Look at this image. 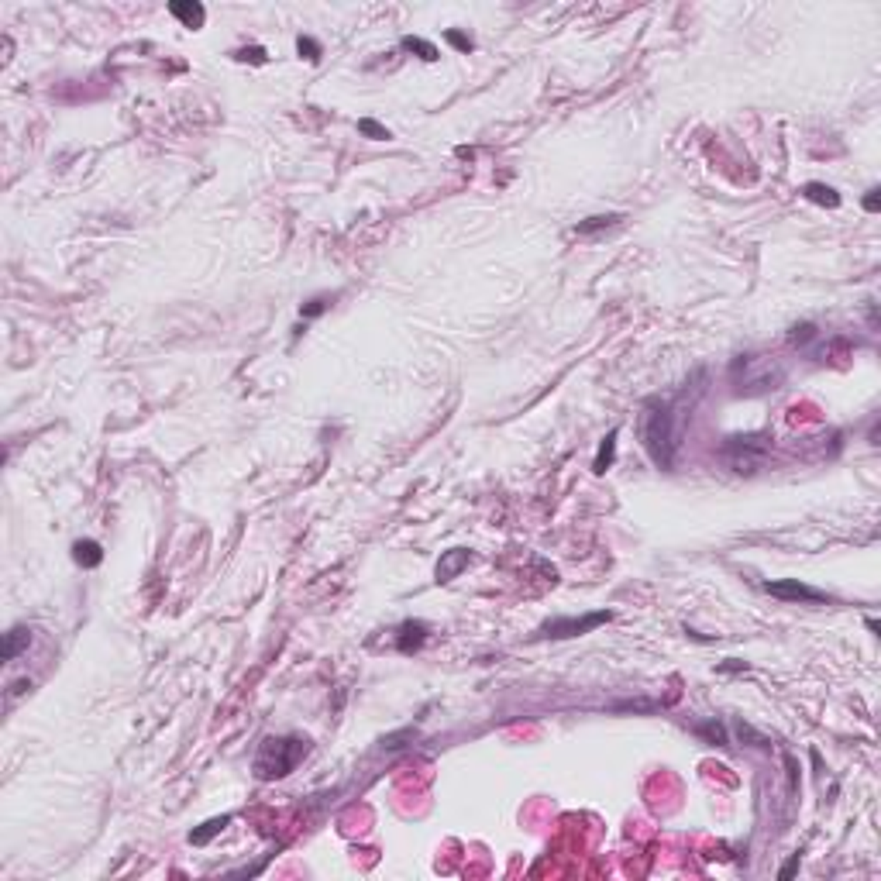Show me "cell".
<instances>
[{"instance_id":"8fae6325","label":"cell","mask_w":881,"mask_h":881,"mask_svg":"<svg viewBox=\"0 0 881 881\" xmlns=\"http://www.w3.org/2000/svg\"><path fill=\"white\" fill-rule=\"evenodd\" d=\"M813 203H823V207H840V196H837V190L833 186H823V183H805L803 190Z\"/></svg>"},{"instance_id":"3957f363","label":"cell","mask_w":881,"mask_h":881,"mask_svg":"<svg viewBox=\"0 0 881 881\" xmlns=\"http://www.w3.org/2000/svg\"><path fill=\"white\" fill-rule=\"evenodd\" d=\"M768 448H771V441L764 434H737V437H726L720 454H723V462L733 472L750 475V472H758L764 465Z\"/></svg>"},{"instance_id":"5b68a950","label":"cell","mask_w":881,"mask_h":881,"mask_svg":"<svg viewBox=\"0 0 881 881\" xmlns=\"http://www.w3.org/2000/svg\"><path fill=\"white\" fill-rule=\"evenodd\" d=\"M606 620H609V613H589V616H582V620H575V616H568V620H551V623H544V627L537 630V637H579V633L599 627V623H606Z\"/></svg>"},{"instance_id":"d6986e66","label":"cell","mask_w":881,"mask_h":881,"mask_svg":"<svg viewBox=\"0 0 881 881\" xmlns=\"http://www.w3.org/2000/svg\"><path fill=\"white\" fill-rule=\"evenodd\" d=\"M296 49H300V52H307V59H320V45H317L314 39H300V41H296Z\"/></svg>"},{"instance_id":"603a6c76","label":"cell","mask_w":881,"mask_h":881,"mask_svg":"<svg viewBox=\"0 0 881 881\" xmlns=\"http://www.w3.org/2000/svg\"><path fill=\"white\" fill-rule=\"evenodd\" d=\"M795 867H799V854H795V857H792V861H788V864H785V867H782V878H788V875H792Z\"/></svg>"},{"instance_id":"7402d4cb","label":"cell","mask_w":881,"mask_h":881,"mask_svg":"<svg viewBox=\"0 0 881 881\" xmlns=\"http://www.w3.org/2000/svg\"><path fill=\"white\" fill-rule=\"evenodd\" d=\"M864 210H871V214L878 210V190H871V193L864 196Z\"/></svg>"},{"instance_id":"8992f818","label":"cell","mask_w":881,"mask_h":881,"mask_svg":"<svg viewBox=\"0 0 881 881\" xmlns=\"http://www.w3.org/2000/svg\"><path fill=\"white\" fill-rule=\"evenodd\" d=\"M768 592L778 596V599H788V603H830V596L820 592V589L805 586L799 579H785V582H768Z\"/></svg>"},{"instance_id":"5bb4252c","label":"cell","mask_w":881,"mask_h":881,"mask_svg":"<svg viewBox=\"0 0 881 881\" xmlns=\"http://www.w3.org/2000/svg\"><path fill=\"white\" fill-rule=\"evenodd\" d=\"M620 220H623L620 214L589 217V220H582V224H579V235H592V231H603V228H613V224H620Z\"/></svg>"},{"instance_id":"44dd1931","label":"cell","mask_w":881,"mask_h":881,"mask_svg":"<svg viewBox=\"0 0 881 881\" xmlns=\"http://www.w3.org/2000/svg\"><path fill=\"white\" fill-rule=\"evenodd\" d=\"M324 307H327V300H310V307L303 310V317H317L320 310H324Z\"/></svg>"},{"instance_id":"2e32d148","label":"cell","mask_w":881,"mask_h":881,"mask_svg":"<svg viewBox=\"0 0 881 881\" xmlns=\"http://www.w3.org/2000/svg\"><path fill=\"white\" fill-rule=\"evenodd\" d=\"M403 49H410V52H420V59H427V62L437 59V49H434L431 41H424V39H403Z\"/></svg>"},{"instance_id":"9a60e30c","label":"cell","mask_w":881,"mask_h":881,"mask_svg":"<svg viewBox=\"0 0 881 881\" xmlns=\"http://www.w3.org/2000/svg\"><path fill=\"white\" fill-rule=\"evenodd\" d=\"M613 454H616V431H609V437L603 441V448L596 454V472H606L613 465Z\"/></svg>"},{"instance_id":"e0dca14e","label":"cell","mask_w":881,"mask_h":881,"mask_svg":"<svg viewBox=\"0 0 881 881\" xmlns=\"http://www.w3.org/2000/svg\"><path fill=\"white\" fill-rule=\"evenodd\" d=\"M358 131H362V135H369V138H375V141H382V138H389V131H386L382 124H375V121H369V118H365V121H358Z\"/></svg>"},{"instance_id":"277c9868","label":"cell","mask_w":881,"mask_h":881,"mask_svg":"<svg viewBox=\"0 0 881 881\" xmlns=\"http://www.w3.org/2000/svg\"><path fill=\"white\" fill-rule=\"evenodd\" d=\"M733 369H744V386H737V392H768L782 382V369L771 365V358H758V355H740L733 362Z\"/></svg>"},{"instance_id":"7a4b0ae2","label":"cell","mask_w":881,"mask_h":881,"mask_svg":"<svg viewBox=\"0 0 881 881\" xmlns=\"http://www.w3.org/2000/svg\"><path fill=\"white\" fill-rule=\"evenodd\" d=\"M310 750V740L307 737H265L258 754H255V778L262 782H273V778H286L293 771L296 764L307 758Z\"/></svg>"},{"instance_id":"ffe728a7","label":"cell","mask_w":881,"mask_h":881,"mask_svg":"<svg viewBox=\"0 0 881 881\" xmlns=\"http://www.w3.org/2000/svg\"><path fill=\"white\" fill-rule=\"evenodd\" d=\"M448 41L454 45V49H462V52H469L472 49V39H465L462 31H448Z\"/></svg>"},{"instance_id":"ac0fdd59","label":"cell","mask_w":881,"mask_h":881,"mask_svg":"<svg viewBox=\"0 0 881 881\" xmlns=\"http://www.w3.org/2000/svg\"><path fill=\"white\" fill-rule=\"evenodd\" d=\"M809 337H816V327H813V324H803V327L792 331V345H805Z\"/></svg>"},{"instance_id":"52a82bcc","label":"cell","mask_w":881,"mask_h":881,"mask_svg":"<svg viewBox=\"0 0 881 881\" xmlns=\"http://www.w3.org/2000/svg\"><path fill=\"white\" fill-rule=\"evenodd\" d=\"M465 565H469V551H462V548L448 551V554L437 561V582H451Z\"/></svg>"},{"instance_id":"7c38bea8","label":"cell","mask_w":881,"mask_h":881,"mask_svg":"<svg viewBox=\"0 0 881 881\" xmlns=\"http://www.w3.org/2000/svg\"><path fill=\"white\" fill-rule=\"evenodd\" d=\"M228 823H231V816H217V820H207L203 826H200V830H193V833H190V843L203 847V843L210 840V837H217V833H220V830H224Z\"/></svg>"},{"instance_id":"6da1fadb","label":"cell","mask_w":881,"mask_h":881,"mask_svg":"<svg viewBox=\"0 0 881 881\" xmlns=\"http://www.w3.org/2000/svg\"><path fill=\"white\" fill-rule=\"evenodd\" d=\"M703 386H692L688 382L675 396L668 399H647L644 410H641V444H644L647 458L658 465V469L671 472L675 465V454L682 448V427H686V417H692V403L699 396Z\"/></svg>"},{"instance_id":"9c48e42d","label":"cell","mask_w":881,"mask_h":881,"mask_svg":"<svg viewBox=\"0 0 881 881\" xmlns=\"http://www.w3.org/2000/svg\"><path fill=\"white\" fill-rule=\"evenodd\" d=\"M28 641H31V630L24 627H14L4 633V661H14L21 654V647H28Z\"/></svg>"},{"instance_id":"30bf717a","label":"cell","mask_w":881,"mask_h":881,"mask_svg":"<svg viewBox=\"0 0 881 881\" xmlns=\"http://www.w3.org/2000/svg\"><path fill=\"white\" fill-rule=\"evenodd\" d=\"M169 11L176 14L186 28H200L203 24V18H207V11L200 7V4H169Z\"/></svg>"},{"instance_id":"ba28073f","label":"cell","mask_w":881,"mask_h":881,"mask_svg":"<svg viewBox=\"0 0 881 881\" xmlns=\"http://www.w3.org/2000/svg\"><path fill=\"white\" fill-rule=\"evenodd\" d=\"M73 561L83 568H97L103 561V551H100L97 541H76L73 544Z\"/></svg>"},{"instance_id":"4fadbf2b","label":"cell","mask_w":881,"mask_h":881,"mask_svg":"<svg viewBox=\"0 0 881 881\" xmlns=\"http://www.w3.org/2000/svg\"><path fill=\"white\" fill-rule=\"evenodd\" d=\"M692 730H696L703 740H709V744H716V747L726 744V730H723V723H716V720H709V723H696Z\"/></svg>"}]
</instances>
